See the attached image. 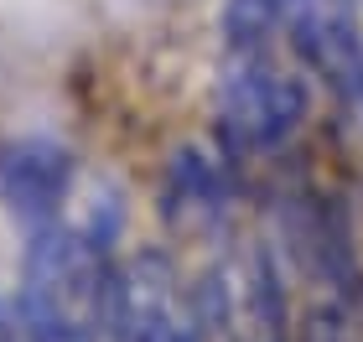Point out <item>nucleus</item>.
Instances as JSON below:
<instances>
[{
    "mask_svg": "<svg viewBox=\"0 0 363 342\" xmlns=\"http://www.w3.org/2000/svg\"><path fill=\"white\" fill-rule=\"evenodd\" d=\"M109 265L73 223L31 234L11 301V342H104Z\"/></svg>",
    "mask_w": 363,
    "mask_h": 342,
    "instance_id": "1",
    "label": "nucleus"
},
{
    "mask_svg": "<svg viewBox=\"0 0 363 342\" xmlns=\"http://www.w3.org/2000/svg\"><path fill=\"white\" fill-rule=\"evenodd\" d=\"M311 114V84L301 68L259 57H223L218 73V135L228 156H275L301 135Z\"/></svg>",
    "mask_w": 363,
    "mask_h": 342,
    "instance_id": "2",
    "label": "nucleus"
},
{
    "mask_svg": "<svg viewBox=\"0 0 363 342\" xmlns=\"http://www.w3.org/2000/svg\"><path fill=\"white\" fill-rule=\"evenodd\" d=\"M0 342H11V301H0Z\"/></svg>",
    "mask_w": 363,
    "mask_h": 342,
    "instance_id": "8",
    "label": "nucleus"
},
{
    "mask_svg": "<svg viewBox=\"0 0 363 342\" xmlns=\"http://www.w3.org/2000/svg\"><path fill=\"white\" fill-rule=\"evenodd\" d=\"M228 166H218L203 145H182L172 151L161 171V218L172 234H213L228 213Z\"/></svg>",
    "mask_w": 363,
    "mask_h": 342,
    "instance_id": "6",
    "label": "nucleus"
},
{
    "mask_svg": "<svg viewBox=\"0 0 363 342\" xmlns=\"http://www.w3.org/2000/svg\"><path fill=\"white\" fill-rule=\"evenodd\" d=\"M218 31L228 57L275 52V37H286V0H223Z\"/></svg>",
    "mask_w": 363,
    "mask_h": 342,
    "instance_id": "7",
    "label": "nucleus"
},
{
    "mask_svg": "<svg viewBox=\"0 0 363 342\" xmlns=\"http://www.w3.org/2000/svg\"><path fill=\"white\" fill-rule=\"evenodd\" d=\"M286 42L296 62L342 109L363 114V6L358 0H286Z\"/></svg>",
    "mask_w": 363,
    "mask_h": 342,
    "instance_id": "4",
    "label": "nucleus"
},
{
    "mask_svg": "<svg viewBox=\"0 0 363 342\" xmlns=\"http://www.w3.org/2000/svg\"><path fill=\"white\" fill-rule=\"evenodd\" d=\"M197 296L167 249H135L109 270L104 342H203Z\"/></svg>",
    "mask_w": 363,
    "mask_h": 342,
    "instance_id": "3",
    "label": "nucleus"
},
{
    "mask_svg": "<svg viewBox=\"0 0 363 342\" xmlns=\"http://www.w3.org/2000/svg\"><path fill=\"white\" fill-rule=\"evenodd\" d=\"M73 182H78V161L62 140L16 135L0 145V203L26 234L62 223V203L73 198Z\"/></svg>",
    "mask_w": 363,
    "mask_h": 342,
    "instance_id": "5",
    "label": "nucleus"
}]
</instances>
